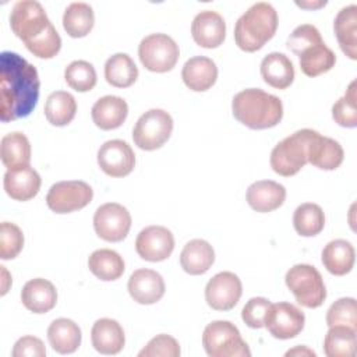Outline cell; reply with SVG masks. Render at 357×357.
<instances>
[{
	"label": "cell",
	"instance_id": "cell-1",
	"mask_svg": "<svg viewBox=\"0 0 357 357\" xmlns=\"http://www.w3.org/2000/svg\"><path fill=\"white\" fill-rule=\"evenodd\" d=\"M40 81L35 66L14 52L0 54V120L14 121L31 114L39 99Z\"/></svg>",
	"mask_w": 357,
	"mask_h": 357
},
{
	"label": "cell",
	"instance_id": "cell-2",
	"mask_svg": "<svg viewBox=\"0 0 357 357\" xmlns=\"http://www.w3.org/2000/svg\"><path fill=\"white\" fill-rule=\"evenodd\" d=\"M10 26L38 59H52L60 52L61 38L39 1H17L10 13Z\"/></svg>",
	"mask_w": 357,
	"mask_h": 357
},
{
	"label": "cell",
	"instance_id": "cell-3",
	"mask_svg": "<svg viewBox=\"0 0 357 357\" xmlns=\"http://www.w3.org/2000/svg\"><path fill=\"white\" fill-rule=\"evenodd\" d=\"M231 112L237 121L251 130L278 126L283 117L282 100L259 88H247L234 95Z\"/></svg>",
	"mask_w": 357,
	"mask_h": 357
},
{
	"label": "cell",
	"instance_id": "cell-4",
	"mask_svg": "<svg viewBox=\"0 0 357 357\" xmlns=\"http://www.w3.org/2000/svg\"><path fill=\"white\" fill-rule=\"evenodd\" d=\"M278 24V13L272 4L266 1L255 3L236 22V45L244 52H257L273 38Z\"/></svg>",
	"mask_w": 357,
	"mask_h": 357
},
{
	"label": "cell",
	"instance_id": "cell-5",
	"mask_svg": "<svg viewBox=\"0 0 357 357\" xmlns=\"http://www.w3.org/2000/svg\"><path fill=\"white\" fill-rule=\"evenodd\" d=\"M315 130L303 128L282 139L271 152V167L283 177L297 174L308 163V148Z\"/></svg>",
	"mask_w": 357,
	"mask_h": 357
},
{
	"label": "cell",
	"instance_id": "cell-6",
	"mask_svg": "<svg viewBox=\"0 0 357 357\" xmlns=\"http://www.w3.org/2000/svg\"><path fill=\"white\" fill-rule=\"evenodd\" d=\"M287 289L305 308H318L326 298V289L319 271L308 264L291 266L284 276Z\"/></svg>",
	"mask_w": 357,
	"mask_h": 357
},
{
	"label": "cell",
	"instance_id": "cell-7",
	"mask_svg": "<svg viewBox=\"0 0 357 357\" xmlns=\"http://www.w3.org/2000/svg\"><path fill=\"white\" fill-rule=\"evenodd\" d=\"M202 344L209 357H250L248 344L230 321H212L202 333Z\"/></svg>",
	"mask_w": 357,
	"mask_h": 357
},
{
	"label": "cell",
	"instance_id": "cell-8",
	"mask_svg": "<svg viewBox=\"0 0 357 357\" xmlns=\"http://www.w3.org/2000/svg\"><path fill=\"white\" fill-rule=\"evenodd\" d=\"M173 131V119L163 109L145 112L132 130L134 144L144 151H155L163 146Z\"/></svg>",
	"mask_w": 357,
	"mask_h": 357
},
{
	"label": "cell",
	"instance_id": "cell-9",
	"mask_svg": "<svg viewBox=\"0 0 357 357\" xmlns=\"http://www.w3.org/2000/svg\"><path fill=\"white\" fill-rule=\"evenodd\" d=\"M141 64L152 73H167L173 70L180 49L174 39L166 33H151L145 36L138 46Z\"/></svg>",
	"mask_w": 357,
	"mask_h": 357
},
{
	"label": "cell",
	"instance_id": "cell-10",
	"mask_svg": "<svg viewBox=\"0 0 357 357\" xmlns=\"http://www.w3.org/2000/svg\"><path fill=\"white\" fill-rule=\"evenodd\" d=\"M93 198L92 187L81 180L59 181L49 188L46 204L54 213H71L85 208Z\"/></svg>",
	"mask_w": 357,
	"mask_h": 357
},
{
	"label": "cell",
	"instance_id": "cell-11",
	"mask_svg": "<svg viewBox=\"0 0 357 357\" xmlns=\"http://www.w3.org/2000/svg\"><path fill=\"white\" fill-rule=\"evenodd\" d=\"M95 233L105 241L119 243L124 240L131 229L128 209L117 202L100 205L93 215Z\"/></svg>",
	"mask_w": 357,
	"mask_h": 357
},
{
	"label": "cell",
	"instance_id": "cell-12",
	"mask_svg": "<svg viewBox=\"0 0 357 357\" xmlns=\"http://www.w3.org/2000/svg\"><path fill=\"white\" fill-rule=\"evenodd\" d=\"M305 315L294 304L282 301L271 304L264 326L276 339H291L296 337L304 328Z\"/></svg>",
	"mask_w": 357,
	"mask_h": 357
},
{
	"label": "cell",
	"instance_id": "cell-13",
	"mask_svg": "<svg viewBox=\"0 0 357 357\" xmlns=\"http://www.w3.org/2000/svg\"><path fill=\"white\" fill-rule=\"evenodd\" d=\"M243 293L240 278L233 272H219L205 286L206 304L216 311H229L238 303Z\"/></svg>",
	"mask_w": 357,
	"mask_h": 357
},
{
	"label": "cell",
	"instance_id": "cell-14",
	"mask_svg": "<svg viewBox=\"0 0 357 357\" xmlns=\"http://www.w3.org/2000/svg\"><path fill=\"white\" fill-rule=\"evenodd\" d=\"M174 250V237L165 226H148L135 238L137 254L148 262L167 259Z\"/></svg>",
	"mask_w": 357,
	"mask_h": 357
},
{
	"label": "cell",
	"instance_id": "cell-15",
	"mask_svg": "<svg viewBox=\"0 0 357 357\" xmlns=\"http://www.w3.org/2000/svg\"><path fill=\"white\" fill-rule=\"evenodd\" d=\"M98 165L110 177L128 176L135 166V153L128 142L110 139L100 145L98 151Z\"/></svg>",
	"mask_w": 357,
	"mask_h": 357
},
{
	"label": "cell",
	"instance_id": "cell-16",
	"mask_svg": "<svg viewBox=\"0 0 357 357\" xmlns=\"http://www.w3.org/2000/svg\"><path fill=\"white\" fill-rule=\"evenodd\" d=\"M191 35L198 46L215 49L220 46L226 38V22L219 13L204 10L194 17Z\"/></svg>",
	"mask_w": 357,
	"mask_h": 357
},
{
	"label": "cell",
	"instance_id": "cell-17",
	"mask_svg": "<svg viewBox=\"0 0 357 357\" xmlns=\"http://www.w3.org/2000/svg\"><path fill=\"white\" fill-rule=\"evenodd\" d=\"M127 289L134 301L149 305L158 303L163 297L166 286L160 273L152 269L141 268L131 273Z\"/></svg>",
	"mask_w": 357,
	"mask_h": 357
},
{
	"label": "cell",
	"instance_id": "cell-18",
	"mask_svg": "<svg viewBox=\"0 0 357 357\" xmlns=\"http://www.w3.org/2000/svg\"><path fill=\"white\" fill-rule=\"evenodd\" d=\"M40 176L31 166L7 169L3 178L6 194L15 201H29L38 195L40 190Z\"/></svg>",
	"mask_w": 357,
	"mask_h": 357
},
{
	"label": "cell",
	"instance_id": "cell-19",
	"mask_svg": "<svg viewBox=\"0 0 357 357\" xmlns=\"http://www.w3.org/2000/svg\"><path fill=\"white\" fill-rule=\"evenodd\" d=\"M181 78L185 86L195 92H204L213 86L218 79V67L215 61L205 56L188 59L181 70Z\"/></svg>",
	"mask_w": 357,
	"mask_h": 357
},
{
	"label": "cell",
	"instance_id": "cell-20",
	"mask_svg": "<svg viewBox=\"0 0 357 357\" xmlns=\"http://www.w3.org/2000/svg\"><path fill=\"white\" fill-rule=\"evenodd\" d=\"M21 301L31 312L45 314L54 308L57 303V290L52 282L43 278H35L24 284L21 290Z\"/></svg>",
	"mask_w": 357,
	"mask_h": 357
},
{
	"label": "cell",
	"instance_id": "cell-21",
	"mask_svg": "<svg viewBox=\"0 0 357 357\" xmlns=\"http://www.w3.org/2000/svg\"><path fill=\"white\" fill-rule=\"evenodd\" d=\"M245 198L254 211L266 213L283 205L286 188L273 180H259L248 187Z\"/></svg>",
	"mask_w": 357,
	"mask_h": 357
},
{
	"label": "cell",
	"instance_id": "cell-22",
	"mask_svg": "<svg viewBox=\"0 0 357 357\" xmlns=\"http://www.w3.org/2000/svg\"><path fill=\"white\" fill-rule=\"evenodd\" d=\"M128 114L127 102L114 95H106L99 98L91 110L92 120L100 130H116L123 126Z\"/></svg>",
	"mask_w": 357,
	"mask_h": 357
},
{
	"label": "cell",
	"instance_id": "cell-23",
	"mask_svg": "<svg viewBox=\"0 0 357 357\" xmlns=\"http://www.w3.org/2000/svg\"><path fill=\"white\" fill-rule=\"evenodd\" d=\"M93 349L100 354H117L123 350L126 336L121 325L112 318L98 319L91 329Z\"/></svg>",
	"mask_w": 357,
	"mask_h": 357
},
{
	"label": "cell",
	"instance_id": "cell-24",
	"mask_svg": "<svg viewBox=\"0 0 357 357\" xmlns=\"http://www.w3.org/2000/svg\"><path fill=\"white\" fill-rule=\"evenodd\" d=\"M344 158L342 145L333 138L315 132L308 148V163L321 170L337 169Z\"/></svg>",
	"mask_w": 357,
	"mask_h": 357
},
{
	"label": "cell",
	"instance_id": "cell-25",
	"mask_svg": "<svg viewBox=\"0 0 357 357\" xmlns=\"http://www.w3.org/2000/svg\"><path fill=\"white\" fill-rule=\"evenodd\" d=\"M259 71L262 79L276 89H286L294 81V66L291 60L279 52L266 54L261 61Z\"/></svg>",
	"mask_w": 357,
	"mask_h": 357
},
{
	"label": "cell",
	"instance_id": "cell-26",
	"mask_svg": "<svg viewBox=\"0 0 357 357\" xmlns=\"http://www.w3.org/2000/svg\"><path fill=\"white\" fill-rule=\"evenodd\" d=\"M321 259L329 273L335 276H343L349 273L354 266V247L350 241L343 238L332 240L324 247Z\"/></svg>",
	"mask_w": 357,
	"mask_h": 357
},
{
	"label": "cell",
	"instance_id": "cell-27",
	"mask_svg": "<svg viewBox=\"0 0 357 357\" xmlns=\"http://www.w3.org/2000/svg\"><path fill=\"white\" fill-rule=\"evenodd\" d=\"M333 31L342 52L351 60H357V6L343 7L335 17Z\"/></svg>",
	"mask_w": 357,
	"mask_h": 357
},
{
	"label": "cell",
	"instance_id": "cell-28",
	"mask_svg": "<svg viewBox=\"0 0 357 357\" xmlns=\"http://www.w3.org/2000/svg\"><path fill=\"white\" fill-rule=\"evenodd\" d=\"M215 262V251L212 245L202 240L194 238L188 241L180 254V265L190 275H204Z\"/></svg>",
	"mask_w": 357,
	"mask_h": 357
},
{
	"label": "cell",
	"instance_id": "cell-29",
	"mask_svg": "<svg viewBox=\"0 0 357 357\" xmlns=\"http://www.w3.org/2000/svg\"><path fill=\"white\" fill-rule=\"evenodd\" d=\"M81 329L68 318H57L47 328V340L52 349L60 354H71L81 344Z\"/></svg>",
	"mask_w": 357,
	"mask_h": 357
},
{
	"label": "cell",
	"instance_id": "cell-30",
	"mask_svg": "<svg viewBox=\"0 0 357 357\" xmlns=\"http://www.w3.org/2000/svg\"><path fill=\"white\" fill-rule=\"evenodd\" d=\"M0 158L7 169L29 166L31 144L26 135L20 131L6 134L0 141Z\"/></svg>",
	"mask_w": 357,
	"mask_h": 357
},
{
	"label": "cell",
	"instance_id": "cell-31",
	"mask_svg": "<svg viewBox=\"0 0 357 357\" xmlns=\"http://www.w3.org/2000/svg\"><path fill=\"white\" fill-rule=\"evenodd\" d=\"M89 271L100 280H117L126 269L123 257L110 248H100L93 251L88 258Z\"/></svg>",
	"mask_w": 357,
	"mask_h": 357
},
{
	"label": "cell",
	"instance_id": "cell-32",
	"mask_svg": "<svg viewBox=\"0 0 357 357\" xmlns=\"http://www.w3.org/2000/svg\"><path fill=\"white\" fill-rule=\"evenodd\" d=\"M105 78L116 88H128L138 78V67L127 53H116L105 63Z\"/></svg>",
	"mask_w": 357,
	"mask_h": 357
},
{
	"label": "cell",
	"instance_id": "cell-33",
	"mask_svg": "<svg viewBox=\"0 0 357 357\" xmlns=\"http://www.w3.org/2000/svg\"><path fill=\"white\" fill-rule=\"evenodd\" d=\"M357 329L346 325L329 326L324 339V351L328 357H353L357 347Z\"/></svg>",
	"mask_w": 357,
	"mask_h": 357
},
{
	"label": "cell",
	"instance_id": "cell-34",
	"mask_svg": "<svg viewBox=\"0 0 357 357\" xmlns=\"http://www.w3.org/2000/svg\"><path fill=\"white\" fill-rule=\"evenodd\" d=\"M95 24L92 7L84 1L71 3L63 14V28L71 38L86 36Z\"/></svg>",
	"mask_w": 357,
	"mask_h": 357
},
{
	"label": "cell",
	"instance_id": "cell-35",
	"mask_svg": "<svg viewBox=\"0 0 357 357\" xmlns=\"http://www.w3.org/2000/svg\"><path fill=\"white\" fill-rule=\"evenodd\" d=\"M77 113L75 98L66 91L52 92L45 103V117L52 126L63 127L73 121Z\"/></svg>",
	"mask_w": 357,
	"mask_h": 357
},
{
	"label": "cell",
	"instance_id": "cell-36",
	"mask_svg": "<svg viewBox=\"0 0 357 357\" xmlns=\"http://www.w3.org/2000/svg\"><path fill=\"white\" fill-rule=\"evenodd\" d=\"M300 68L307 77H317L332 70L336 63V54L325 42L307 47L300 53Z\"/></svg>",
	"mask_w": 357,
	"mask_h": 357
},
{
	"label": "cell",
	"instance_id": "cell-37",
	"mask_svg": "<svg viewBox=\"0 0 357 357\" xmlns=\"http://www.w3.org/2000/svg\"><path fill=\"white\" fill-rule=\"evenodd\" d=\"M293 226L300 236L314 237L324 230L325 213L319 205L304 202L294 211Z\"/></svg>",
	"mask_w": 357,
	"mask_h": 357
},
{
	"label": "cell",
	"instance_id": "cell-38",
	"mask_svg": "<svg viewBox=\"0 0 357 357\" xmlns=\"http://www.w3.org/2000/svg\"><path fill=\"white\" fill-rule=\"evenodd\" d=\"M64 79L67 85L77 92H88L96 85L95 67L85 60L71 61L64 70Z\"/></svg>",
	"mask_w": 357,
	"mask_h": 357
},
{
	"label": "cell",
	"instance_id": "cell-39",
	"mask_svg": "<svg viewBox=\"0 0 357 357\" xmlns=\"http://www.w3.org/2000/svg\"><path fill=\"white\" fill-rule=\"evenodd\" d=\"M333 120L347 128H354L357 126V92L356 81H351L344 96L337 99L332 106Z\"/></svg>",
	"mask_w": 357,
	"mask_h": 357
},
{
	"label": "cell",
	"instance_id": "cell-40",
	"mask_svg": "<svg viewBox=\"0 0 357 357\" xmlns=\"http://www.w3.org/2000/svg\"><path fill=\"white\" fill-rule=\"evenodd\" d=\"M326 325H346L357 329V305L353 297L336 300L326 312Z\"/></svg>",
	"mask_w": 357,
	"mask_h": 357
},
{
	"label": "cell",
	"instance_id": "cell-41",
	"mask_svg": "<svg viewBox=\"0 0 357 357\" xmlns=\"http://www.w3.org/2000/svg\"><path fill=\"white\" fill-rule=\"evenodd\" d=\"M24 247L22 230L10 222H1L0 225V258L14 259Z\"/></svg>",
	"mask_w": 357,
	"mask_h": 357
},
{
	"label": "cell",
	"instance_id": "cell-42",
	"mask_svg": "<svg viewBox=\"0 0 357 357\" xmlns=\"http://www.w3.org/2000/svg\"><path fill=\"white\" fill-rule=\"evenodd\" d=\"M322 36L317 26L311 24H301L298 25L287 38L286 46L289 50H291L294 54L300 56L303 50H305L310 46H314L317 43H321Z\"/></svg>",
	"mask_w": 357,
	"mask_h": 357
},
{
	"label": "cell",
	"instance_id": "cell-43",
	"mask_svg": "<svg viewBox=\"0 0 357 357\" xmlns=\"http://www.w3.org/2000/svg\"><path fill=\"white\" fill-rule=\"evenodd\" d=\"M178 342L166 333L156 335L146 346L138 353L139 357H178L180 356Z\"/></svg>",
	"mask_w": 357,
	"mask_h": 357
},
{
	"label": "cell",
	"instance_id": "cell-44",
	"mask_svg": "<svg viewBox=\"0 0 357 357\" xmlns=\"http://www.w3.org/2000/svg\"><path fill=\"white\" fill-rule=\"evenodd\" d=\"M271 304L272 303L265 297L250 298L241 310V319L248 328H252V329L262 328Z\"/></svg>",
	"mask_w": 357,
	"mask_h": 357
},
{
	"label": "cell",
	"instance_id": "cell-45",
	"mask_svg": "<svg viewBox=\"0 0 357 357\" xmlns=\"http://www.w3.org/2000/svg\"><path fill=\"white\" fill-rule=\"evenodd\" d=\"M46 349L43 342L35 336L20 337L13 349V357H45Z\"/></svg>",
	"mask_w": 357,
	"mask_h": 357
},
{
	"label": "cell",
	"instance_id": "cell-46",
	"mask_svg": "<svg viewBox=\"0 0 357 357\" xmlns=\"http://www.w3.org/2000/svg\"><path fill=\"white\" fill-rule=\"evenodd\" d=\"M286 356H312L314 357L315 353L305 346H297V347L286 351Z\"/></svg>",
	"mask_w": 357,
	"mask_h": 357
},
{
	"label": "cell",
	"instance_id": "cell-47",
	"mask_svg": "<svg viewBox=\"0 0 357 357\" xmlns=\"http://www.w3.org/2000/svg\"><path fill=\"white\" fill-rule=\"evenodd\" d=\"M296 4L303 8H319L324 7L326 1H296Z\"/></svg>",
	"mask_w": 357,
	"mask_h": 357
},
{
	"label": "cell",
	"instance_id": "cell-48",
	"mask_svg": "<svg viewBox=\"0 0 357 357\" xmlns=\"http://www.w3.org/2000/svg\"><path fill=\"white\" fill-rule=\"evenodd\" d=\"M1 268V275H3V287H1V296H4L6 293H7V290H8V284H7V282H10L11 283V279H10V276H8V272L6 271V266H0Z\"/></svg>",
	"mask_w": 357,
	"mask_h": 357
}]
</instances>
